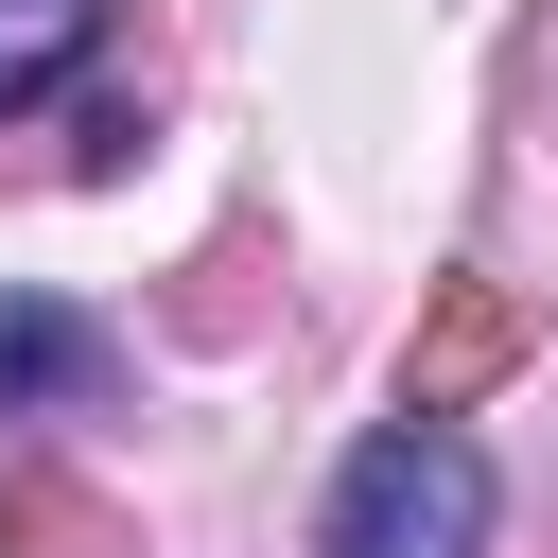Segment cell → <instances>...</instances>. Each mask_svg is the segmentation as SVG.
<instances>
[{
    "mask_svg": "<svg viewBox=\"0 0 558 558\" xmlns=\"http://www.w3.org/2000/svg\"><path fill=\"white\" fill-rule=\"evenodd\" d=\"M314 558H488V453H471L453 418H384V436L331 471Z\"/></svg>",
    "mask_w": 558,
    "mask_h": 558,
    "instance_id": "cell-1",
    "label": "cell"
},
{
    "mask_svg": "<svg viewBox=\"0 0 558 558\" xmlns=\"http://www.w3.org/2000/svg\"><path fill=\"white\" fill-rule=\"evenodd\" d=\"M122 384V331L70 296H0V418H87Z\"/></svg>",
    "mask_w": 558,
    "mask_h": 558,
    "instance_id": "cell-2",
    "label": "cell"
},
{
    "mask_svg": "<svg viewBox=\"0 0 558 558\" xmlns=\"http://www.w3.org/2000/svg\"><path fill=\"white\" fill-rule=\"evenodd\" d=\"M506 366H523V296H506V279H453L436 331H418V366H401V418H453V401L506 384Z\"/></svg>",
    "mask_w": 558,
    "mask_h": 558,
    "instance_id": "cell-3",
    "label": "cell"
},
{
    "mask_svg": "<svg viewBox=\"0 0 558 558\" xmlns=\"http://www.w3.org/2000/svg\"><path fill=\"white\" fill-rule=\"evenodd\" d=\"M0 558H140V523L70 471H0Z\"/></svg>",
    "mask_w": 558,
    "mask_h": 558,
    "instance_id": "cell-4",
    "label": "cell"
},
{
    "mask_svg": "<svg viewBox=\"0 0 558 558\" xmlns=\"http://www.w3.org/2000/svg\"><path fill=\"white\" fill-rule=\"evenodd\" d=\"M87 52H105V0H0V122H17V105H52Z\"/></svg>",
    "mask_w": 558,
    "mask_h": 558,
    "instance_id": "cell-5",
    "label": "cell"
}]
</instances>
